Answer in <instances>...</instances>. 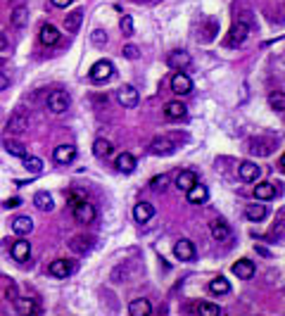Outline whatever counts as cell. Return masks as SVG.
<instances>
[{
	"mask_svg": "<svg viewBox=\"0 0 285 316\" xmlns=\"http://www.w3.org/2000/svg\"><path fill=\"white\" fill-rule=\"evenodd\" d=\"M88 76H91L93 83H105V81H110L112 76H114V64H112L110 60H98V62L91 67Z\"/></svg>",
	"mask_w": 285,
	"mask_h": 316,
	"instance_id": "obj_1",
	"label": "cell"
},
{
	"mask_svg": "<svg viewBox=\"0 0 285 316\" xmlns=\"http://www.w3.org/2000/svg\"><path fill=\"white\" fill-rule=\"evenodd\" d=\"M247 36H250V24H245V22L238 19L236 24L230 26L228 36H226V45H228V48H238V45H242L247 41Z\"/></svg>",
	"mask_w": 285,
	"mask_h": 316,
	"instance_id": "obj_2",
	"label": "cell"
},
{
	"mask_svg": "<svg viewBox=\"0 0 285 316\" xmlns=\"http://www.w3.org/2000/svg\"><path fill=\"white\" fill-rule=\"evenodd\" d=\"M150 152L157 157H167V155H174L176 152V143L171 136H157L152 138V143H150Z\"/></svg>",
	"mask_w": 285,
	"mask_h": 316,
	"instance_id": "obj_3",
	"label": "cell"
},
{
	"mask_svg": "<svg viewBox=\"0 0 285 316\" xmlns=\"http://www.w3.org/2000/svg\"><path fill=\"white\" fill-rule=\"evenodd\" d=\"M69 105H72V98H69V93H64V91H52V93L48 95V110L52 112V114H64V112L69 110Z\"/></svg>",
	"mask_w": 285,
	"mask_h": 316,
	"instance_id": "obj_4",
	"label": "cell"
},
{
	"mask_svg": "<svg viewBox=\"0 0 285 316\" xmlns=\"http://www.w3.org/2000/svg\"><path fill=\"white\" fill-rule=\"evenodd\" d=\"M250 152L252 155H257V157H266V155H271L273 152V148H276V141L273 138H261V136H257V138H250Z\"/></svg>",
	"mask_w": 285,
	"mask_h": 316,
	"instance_id": "obj_5",
	"label": "cell"
},
{
	"mask_svg": "<svg viewBox=\"0 0 285 316\" xmlns=\"http://www.w3.org/2000/svg\"><path fill=\"white\" fill-rule=\"evenodd\" d=\"M138 273V267L133 264V261H124V264H119V267H114V271H112L110 280L112 283H126V280H131L133 276Z\"/></svg>",
	"mask_w": 285,
	"mask_h": 316,
	"instance_id": "obj_6",
	"label": "cell"
},
{
	"mask_svg": "<svg viewBox=\"0 0 285 316\" xmlns=\"http://www.w3.org/2000/svg\"><path fill=\"white\" fill-rule=\"evenodd\" d=\"M138 100H140V95H138V91L133 86H121L117 91V102L124 110H133L138 105Z\"/></svg>",
	"mask_w": 285,
	"mask_h": 316,
	"instance_id": "obj_7",
	"label": "cell"
},
{
	"mask_svg": "<svg viewBox=\"0 0 285 316\" xmlns=\"http://www.w3.org/2000/svg\"><path fill=\"white\" fill-rule=\"evenodd\" d=\"M29 131V117H26L22 110H17L7 121V133L10 136H19V133H26Z\"/></svg>",
	"mask_w": 285,
	"mask_h": 316,
	"instance_id": "obj_8",
	"label": "cell"
},
{
	"mask_svg": "<svg viewBox=\"0 0 285 316\" xmlns=\"http://www.w3.org/2000/svg\"><path fill=\"white\" fill-rule=\"evenodd\" d=\"M74 209V219L79 223H93L95 217H98V212H95V207L88 202V200H83V202H79V205L72 207Z\"/></svg>",
	"mask_w": 285,
	"mask_h": 316,
	"instance_id": "obj_9",
	"label": "cell"
},
{
	"mask_svg": "<svg viewBox=\"0 0 285 316\" xmlns=\"http://www.w3.org/2000/svg\"><path fill=\"white\" fill-rule=\"evenodd\" d=\"M167 64L171 69H176V72H186V69L192 64V57L188 55L186 50H174V52H169Z\"/></svg>",
	"mask_w": 285,
	"mask_h": 316,
	"instance_id": "obj_10",
	"label": "cell"
},
{
	"mask_svg": "<svg viewBox=\"0 0 285 316\" xmlns=\"http://www.w3.org/2000/svg\"><path fill=\"white\" fill-rule=\"evenodd\" d=\"M174 254H176V259H181V261H192L195 259V245H192V240L179 238L174 245Z\"/></svg>",
	"mask_w": 285,
	"mask_h": 316,
	"instance_id": "obj_11",
	"label": "cell"
},
{
	"mask_svg": "<svg viewBox=\"0 0 285 316\" xmlns=\"http://www.w3.org/2000/svg\"><path fill=\"white\" fill-rule=\"evenodd\" d=\"M171 91H174L176 95H188L192 91V81L188 74H183V72H176L174 76H171Z\"/></svg>",
	"mask_w": 285,
	"mask_h": 316,
	"instance_id": "obj_12",
	"label": "cell"
},
{
	"mask_svg": "<svg viewBox=\"0 0 285 316\" xmlns=\"http://www.w3.org/2000/svg\"><path fill=\"white\" fill-rule=\"evenodd\" d=\"M69 248H72V252H76V254H88L91 250L95 248V238H91V236H74L72 240H69Z\"/></svg>",
	"mask_w": 285,
	"mask_h": 316,
	"instance_id": "obj_13",
	"label": "cell"
},
{
	"mask_svg": "<svg viewBox=\"0 0 285 316\" xmlns=\"http://www.w3.org/2000/svg\"><path fill=\"white\" fill-rule=\"evenodd\" d=\"M219 33V24L214 22V19H205L202 24H200L198 29V41L200 43H209V41H214Z\"/></svg>",
	"mask_w": 285,
	"mask_h": 316,
	"instance_id": "obj_14",
	"label": "cell"
},
{
	"mask_svg": "<svg viewBox=\"0 0 285 316\" xmlns=\"http://www.w3.org/2000/svg\"><path fill=\"white\" fill-rule=\"evenodd\" d=\"M10 254H12L14 261H26L31 257V242L24 240V238H19V240L12 242V248H10Z\"/></svg>",
	"mask_w": 285,
	"mask_h": 316,
	"instance_id": "obj_15",
	"label": "cell"
},
{
	"mask_svg": "<svg viewBox=\"0 0 285 316\" xmlns=\"http://www.w3.org/2000/svg\"><path fill=\"white\" fill-rule=\"evenodd\" d=\"M209 231H211V238L219 242H226L230 240V226L223 219H214V221L209 223Z\"/></svg>",
	"mask_w": 285,
	"mask_h": 316,
	"instance_id": "obj_16",
	"label": "cell"
},
{
	"mask_svg": "<svg viewBox=\"0 0 285 316\" xmlns=\"http://www.w3.org/2000/svg\"><path fill=\"white\" fill-rule=\"evenodd\" d=\"M48 273L50 276H55V278H67V276L74 273V267H72L67 259H55V261H50Z\"/></svg>",
	"mask_w": 285,
	"mask_h": 316,
	"instance_id": "obj_17",
	"label": "cell"
},
{
	"mask_svg": "<svg viewBox=\"0 0 285 316\" xmlns=\"http://www.w3.org/2000/svg\"><path fill=\"white\" fill-rule=\"evenodd\" d=\"M238 176H240L242 181H247V183H252V181H257L261 176V167H257L254 162H242L240 167H238Z\"/></svg>",
	"mask_w": 285,
	"mask_h": 316,
	"instance_id": "obj_18",
	"label": "cell"
},
{
	"mask_svg": "<svg viewBox=\"0 0 285 316\" xmlns=\"http://www.w3.org/2000/svg\"><path fill=\"white\" fill-rule=\"evenodd\" d=\"M188 114V107L181 102V100H171V102H167V107H164V117L171 119V121H179V119H183Z\"/></svg>",
	"mask_w": 285,
	"mask_h": 316,
	"instance_id": "obj_19",
	"label": "cell"
},
{
	"mask_svg": "<svg viewBox=\"0 0 285 316\" xmlns=\"http://www.w3.org/2000/svg\"><path fill=\"white\" fill-rule=\"evenodd\" d=\"M76 157V148L74 145H57L55 152H52V160L57 164H72Z\"/></svg>",
	"mask_w": 285,
	"mask_h": 316,
	"instance_id": "obj_20",
	"label": "cell"
},
{
	"mask_svg": "<svg viewBox=\"0 0 285 316\" xmlns=\"http://www.w3.org/2000/svg\"><path fill=\"white\" fill-rule=\"evenodd\" d=\"M12 24L17 26V29H24V26L29 24V7H26L22 0L12 7Z\"/></svg>",
	"mask_w": 285,
	"mask_h": 316,
	"instance_id": "obj_21",
	"label": "cell"
},
{
	"mask_svg": "<svg viewBox=\"0 0 285 316\" xmlns=\"http://www.w3.org/2000/svg\"><path fill=\"white\" fill-rule=\"evenodd\" d=\"M152 217H155V207L150 205V202H138V205L133 207V219H136L138 223H148Z\"/></svg>",
	"mask_w": 285,
	"mask_h": 316,
	"instance_id": "obj_22",
	"label": "cell"
},
{
	"mask_svg": "<svg viewBox=\"0 0 285 316\" xmlns=\"http://www.w3.org/2000/svg\"><path fill=\"white\" fill-rule=\"evenodd\" d=\"M129 314L131 316H150V314H152V304H150V300H142V297L131 300Z\"/></svg>",
	"mask_w": 285,
	"mask_h": 316,
	"instance_id": "obj_23",
	"label": "cell"
},
{
	"mask_svg": "<svg viewBox=\"0 0 285 316\" xmlns=\"http://www.w3.org/2000/svg\"><path fill=\"white\" fill-rule=\"evenodd\" d=\"M195 183H198V174H195V171H190V169H183V171L176 176V188H179V190H186L188 192L192 186H195Z\"/></svg>",
	"mask_w": 285,
	"mask_h": 316,
	"instance_id": "obj_24",
	"label": "cell"
},
{
	"mask_svg": "<svg viewBox=\"0 0 285 316\" xmlns=\"http://www.w3.org/2000/svg\"><path fill=\"white\" fill-rule=\"evenodd\" d=\"M114 167H117L121 174H131V171L136 169V157L131 155V152H121V155H117V160H114Z\"/></svg>",
	"mask_w": 285,
	"mask_h": 316,
	"instance_id": "obj_25",
	"label": "cell"
},
{
	"mask_svg": "<svg viewBox=\"0 0 285 316\" xmlns=\"http://www.w3.org/2000/svg\"><path fill=\"white\" fill-rule=\"evenodd\" d=\"M233 273H236L238 278H242V280H250L254 276V261H250V259L236 261V264H233Z\"/></svg>",
	"mask_w": 285,
	"mask_h": 316,
	"instance_id": "obj_26",
	"label": "cell"
},
{
	"mask_svg": "<svg viewBox=\"0 0 285 316\" xmlns=\"http://www.w3.org/2000/svg\"><path fill=\"white\" fill-rule=\"evenodd\" d=\"M207 198H209V190H207L205 186H200V183H195V186L188 190V202H190V205H202V202H207Z\"/></svg>",
	"mask_w": 285,
	"mask_h": 316,
	"instance_id": "obj_27",
	"label": "cell"
},
{
	"mask_svg": "<svg viewBox=\"0 0 285 316\" xmlns=\"http://www.w3.org/2000/svg\"><path fill=\"white\" fill-rule=\"evenodd\" d=\"M38 38H41V43H43V45H55L57 41H60V31H57L52 24H43V26H41Z\"/></svg>",
	"mask_w": 285,
	"mask_h": 316,
	"instance_id": "obj_28",
	"label": "cell"
},
{
	"mask_svg": "<svg viewBox=\"0 0 285 316\" xmlns=\"http://www.w3.org/2000/svg\"><path fill=\"white\" fill-rule=\"evenodd\" d=\"M254 198L257 200H271V198H276V186L273 183H269V181H261V183H257L254 186Z\"/></svg>",
	"mask_w": 285,
	"mask_h": 316,
	"instance_id": "obj_29",
	"label": "cell"
},
{
	"mask_svg": "<svg viewBox=\"0 0 285 316\" xmlns=\"http://www.w3.org/2000/svg\"><path fill=\"white\" fill-rule=\"evenodd\" d=\"M33 205H36V209H41V212H52L55 202H52V195H50V192L41 190V192L33 195Z\"/></svg>",
	"mask_w": 285,
	"mask_h": 316,
	"instance_id": "obj_30",
	"label": "cell"
},
{
	"mask_svg": "<svg viewBox=\"0 0 285 316\" xmlns=\"http://www.w3.org/2000/svg\"><path fill=\"white\" fill-rule=\"evenodd\" d=\"M12 231L17 233V236H29L33 231V221H31V217H17L12 221Z\"/></svg>",
	"mask_w": 285,
	"mask_h": 316,
	"instance_id": "obj_31",
	"label": "cell"
},
{
	"mask_svg": "<svg viewBox=\"0 0 285 316\" xmlns=\"http://www.w3.org/2000/svg\"><path fill=\"white\" fill-rule=\"evenodd\" d=\"M81 22H83V10H74V12H69L67 17H64V29H67L69 33H76Z\"/></svg>",
	"mask_w": 285,
	"mask_h": 316,
	"instance_id": "obj_32",
	"label": "cell"
},
{
	"mask_svg": "<svg viewBox=\"0 0 285 316\" xmlns=\"http://www.w3.org/2000/svg\"><path fill=\"white\" fill-rule=\"evenodd\" d=\"M14 304H17V311L19 314H38L41 311V307H38L33 300H29V297H14Z\"/></svg>",
	"mask_w": 285,
	"mask_h": 316,
	"instance_id": "obj_33",
	"label": "cell"
},
{
	"mask_svg": "<svg viewBox=\"0 0 285 316\" xmlns=\"http://www.w3.org/2000/svg\"><path fill=\"white\" fill-rule=\"evenodd\" d=\"M5 150L10 152V155H14V157H22L24 160L26 155H29V150H26V145L24 143H19V141H14V138H5Z\"/></svg>",
	"mask_w": 285,
	"mask_h": 316,
	"instance_id": "obj_34",
	"label": "cell"
},
{
	"mask_svg": "<svg viewBox=\"0 0 285 316\" xmlns=\"http://www.w3.org/2000/svg\"><path fill=\"white\" fill-rule=\"evenodd\" d=\"M112 152H114V148H112V143L107 141V138H98V141L93 143V155H95V157H100V160L110 157Z\"/></svg>",
	"mask_w": 285,
	"mask_h": 316,
	"instance_id": "obj_35",
	"label": "cell"
},
{
	"mask_svg": "<svg viewBox=\"0 0 285 316\" xmlns=\"http://www.w3.org/2000/svg\"><path fill=\"white\" fill-rule=\"evenodd\" d=\"M266 205H247L245 207V217L250 221H261V219H266Z\"/></svg>",
	"mask_w": 285,
	"mask_h": 316,
	"instance_id": "obj_36",
	"label": "cell"
},
{
	"mask_svg": "<svg viewBox=\"0 0 285 316\" xmlns=\"http://www.w3.org/2000/svg\"><path fill=\"white\" fill-rule=\"evenodd\" d=\"M209 290L214 292V295H228L230 292V283L223 276H217L214 280H209Z\"/></svg>",
	"mask_w": 285,
	"mask_h": 316,
	"instance_id": "obj_37",
	"label": "cell"
},
{
	"mask_svg": "<svg viewBox=\"0 0 285 316\" xmlns=\"http://www.w3.org/2000/svg\"><path fill=\"white\" fill-rule=\"evenodd\" d=\"M24 169L29 171V174H41L43 171V160L41 157H24Z\"/></svg>",
	"mask_w": 285,
	"mask_h": 316,
	"instance_id": "obj_38",
	"label": "cell"
},
{
	"mask_svg": "<svg viewBox=\"0 0 285 316\" xmlns=\"http://www.w3.org/2000/svg\"><path fill=\"white\" fill-rule=\"evenodd\" d=\"M269 105H271L273 112H285V93L276 91V93L269 95Z\"/></svg>",
	"mask_w": 285,
	"mask_h": 316,
	"instance_id": "obj_39",
	"label": "cell"
},
{
	"mask_svg": "<svg viewBox=\"0 0 285 316\" xmlns=\"http://www.w3.org/2000/svg\"><path fill=\"white\" fill-rule=\"evenodd\" d=\"M273 236L278 238V240H285V209H280L278 217H276V223H273Z\"/></svg>",
	"mask_w": 285,
	"mask_h": 316,
	"instance_id": "obj_40",
	"label": "cell"
},
{
	"mask_svg": "<svg viewBox=\"0 0 285 316\" xmlns=\"http://www.w3.org/2000/svg\"><path fill=\"white\" fill-rule=\"evenodd\" d=\"M169 181H171V176L169 174H159V176H155V179L150 181V188L157 190V192H164L167 190V186H169Z\"/></svg>",
	"mask_w": 285,
	"mask_h": 316,
	"instance_id": "obj_41",
	"label": "cell"
},
{
	"mask_svg": "<svg viewBox=\"0 0 285 316\" xmlns=\"http://www.w3.org/2000/svg\"><path fill=\"white\" fill-rule=\"evenodd\" d=\"M195 311H198V314H205V316H219V314H221V309H219L217 304H211V302L195 304Z\"/></svg>",
	"mask_w": 285,
	"mask_h": 316,
	"instance_id": "obj_42",
	"label": "cell"
},
{
	"mask_svg": "<svg viewBox=\"0 0 285 316\" xmlns=\"http://www.w3.org/2000/svg\"><path fill=\"white\" fill-rule=\"evenodd\" d=\"M91 41H93L95 48H105L107 45V33L102 31V29H95V31L91 33Z\"/></svg>",
	"mask_w": 285,
	"mask_h": 316,
	"instance_id": "obj_43",
	"label": "cell"
},
{
	"mask_svg": "<svg viewBox=\"0 0 285 316\" xmlns=\"http://www.w3.org/2000/svg\"><path fill=\"white\" fill-rule=\"evenodd\" d=\"M119 26H121L124 36H133V17L131 14H124V17L119 19Z\"/></svg>",
	"mask_w": 285,
	"mask_h": 316,
	"instance_id": "obj_44",
	"label": "cell"
},
{
	"mask_svg": "<svg viewBox=\"0 0 285 316\" xmlns=\"http://www.w3.org/2000/svg\"><path fill=\"white\" fill-rule=\"evenodd\" d=\"M138 55H140V50H138L133 43L124 45V57H129V60H138Z\"/></svg>",
	"mask_w": 285,
	"mask_h": 316,
	"instance_id": "obj_45",
	"label": "cell"
},
{
	"mask_svg": "<svg viewBox=\"0 0 285 316\" xmlns=\"http://www.w3.org/2000/svg\"><path fill=\"white\" fill-rule=\"evenodd\" d=\"M83 200H86V195H83L81 190H72V192H69V205H72V207L79 205V202H83Z\"/></svg>",
	"mask_w": 285,
	"mask_h": 316,
	"instance_id": "obj_46",
	"label": "cell"
},
{
	"mask_svg": "<svg viewBox=\"0 0 285 316\" xmlns=\"http://www.w3.org/2000/svg\"><path fill=\"white\" fill-rule=\"evenodd\" d=\"M50 3H52L55 7H69L72 3H74V0H50Z\"/></svg>",
	"mask_w": 285,
	"mask_h": 316,
	"instance_id": "obj_47",
	"label": "cell"
},
{
	"mask_svg": "<svg viewBox=\"0 0 285 316\" xmlns=\"http://www.w3.org/2000/svg\"><path fill=\"white\" fill-rule=\"evenodd\" d=\"M19 202H22L19 198H10V200L5 202V207H7V209H14V207H19Z\"/></svg>",
	"mask_w": 285,
	"mask_h": 316,
	"instance_id": "obj_48",
	"label": "cell"
},
{
	"mask_svg": "<svg viewBox=\"0 0 285 316\" xmlns=\"http://www.w3.org/2000/svg\"><path fill=\"white\" fill-rule=\"evenodd\" d=\"M7 86H10V79H7V76L0 72V91H5Z\"/></svg>",
	"mask_w": 285,
	"mask_h": 316,
	"instance_id": "obj_49",
	"label": "cell"
},
{
	"mask_svg": "<svg viewBox=\"0 0 285 316\" xmlns=\"http://www.w3.org/2000/svg\"><path fill=\"white\" fill-rule=\"evenodd\" d=\"M7 48V36L3 31H0V52H3V50Z\"/></svg>",
	"mask_w": 285,
	"mask_h": 316,
	"instance_id": "obj_50",
	"label": "cell"
},
{
	"mask_svg": "<svg viewBox=\"0 0 285 316\" xmlns=\"http://www.w3.org/2000/svg\"><path fill=\"white\" fill-rule=\"evenodd\" d=\"M280 169L285 171V152H283V157H280Z\"/></svg>",
	"mask_w": 285,
	"mask_h": 316,
	"instance_id": "obj_51",
	"label": "cell"
}]
</instances>
